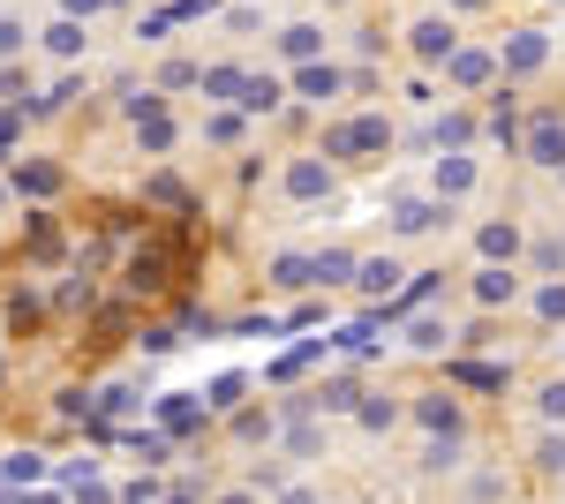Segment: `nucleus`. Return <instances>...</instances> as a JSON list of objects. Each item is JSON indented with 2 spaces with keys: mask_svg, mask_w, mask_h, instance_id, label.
Instances as JSON below:
<instances>
[{
  "mask_svg": "<svg viewBox=\"0 0 565 504\" xmlns=\"http://www.w3.org/2000/svg\"><path fill=\"white\" fill-rule=\"evenodd\" d=\"M385 143H392L385 114H362V121L332 128V136H324V151H317V159H324V167H332V159H354V151H385Z\"/></svg>",
  "mask_w": 565,
  "mask_h": 504,
  "instance_id": "f257e3e1",
  "label": "nucleus"
},
{
  "mask_svg": "<svg viewBox=\"0 0 565 504\" xmlns=\"http://www.w3.org/2000/svg\"><path fill=\"white\" fill-rule=\"evenodd\" d=\"M407 415L423 421V429H430V437H468V407H460V399H452V392H423V399H415V407H407Z\"/></svg>",
  "mask_w": 565,
  "mask_h": 504,
  "instance_id": "f03ea898",
  "label": "nucleus"
},
{
  "mask_svg": "<svg viewBox=\"0 0 565 504\" xmlns=\"http://www.w3.org/2000/svg\"><path fill=\"white\" fill-rule=\"evenodd\" d=\"M407 39H415V61H430V68H445V61L460 53V31H452L445 15H423V23H415Z\"/></svg>",
  "mask_w": 565,
  "mask_h": 504,
  "instance_id": "7ed1b4c3",
  "label": "nucleus"
},
{
  "mask_svg": "<svg viewBox=\"0 0 565 504\" xmlns=\"http://www.w3.org/2000/svg\"><path fill=\"white\" fill-rule=\"evenodd\" d=\"M527 159H535V167H565V114H535V128H527Z\"/></svg>",
  "mask_w": 565,
  "mask_h": 504,
  "instance_id": "20e7f679",
  "label": "nucleus"
},
{
  "mask_svg": "<svg viewBox=\"0 0 565 504\" xmlns=\"http://www.w3.org/2000/svg\"><path fill=\"white\" fill-rule=\"evenodd\" d=\"M204 415H212V407H204L196 392H167V399H159V429H167V437H189Z\"/></svg>",
  "mask_w": 565,
  "mask_h": 504,
  "instance_id": "39448f33",
  "label": "nucleus"
},
{
  "mask_svg": "<svg viewBox=\"0 0 565 504\" xmlns=\"http://www.w3.org/2000/svg\"><path fill=\"white\" fill-rule=\"evenodd\" d=\"M476 301H482V309L521 301V271H513V264H482V271H476Z\"/></svg>",
  "mask_w": 565,
  "mask_h": 504,
  "instance_id": "423d86ee",
  "label": "nucleus"
},
{
  "mask_svg": "<svg viewBox=\"0 0 565 504\" xmlns=\"http://www.w3.org/2000/svg\"><path fill=\"white\" fill-rule=\"evenodd\" d=\"M324 189H332V167H324V159H295V167H287V196H295V204L324 196Z\"/></svg>",
  "mask_w": 565,
  "mask_h": 504,
  "instance_id": "0eeeda50",
  "label": "nucleus"
},
{
  "mask_svg": "<svg viewBox=\"0 0 565 504\" xmlns=\"http://www.w3.org/2000/svg\"><path fill=\"white\" fill-rule=\"evenodd\" d=\"M399 279H407L399 256H362V264H354V287H362V294H392Z\"/></svg>",
  "mask_w": 565,
  "mask_h": 504,
  "instance_id": "6e6552de",
  "label": "nucleus"
},
{
  "mask_svg": "<svg viewBox=\"0 0 565 504\" xmlns=\"http://www.w3.org/2000/svg\"><path fill=\"white\" fill-rule=\"evenodd\" d=\"M543 53H551V45H543V31H521V39H513L505 53H498V68H513V76H527V68H543Z\"/></svg>",
  "mask_w": 565,
  "mask_h": 504,
  "instance_id": "1a4fd4ad",
  "label": "nucleus"
},
{
  "mask_svg": "<svg viewBox=\"0 0 565 504\" xmlns=\"http://www.w3.org/2000/svg\"><path fill=\"white\" fill-rule=\"evenodd\" d=\"M271 287H287V294L317 287V256H271Z\"/></svg>",
  "mask_w": 565,
  "mask_h": 504,
  "instance_id": "9d476101",
  "label": "nucleus"
},
{
  "mask_svg": "<svg viewBox=\"0 0 565 504\" xmlns=\"http://www.w3.org/2000/svg\"><path fill=\"white\" fill-rule=\"evenodd\" d=\"M527 467H535V474H565V429H543V437L527 444Z\"/></svg>",
  "mask_w": 565,
  "mask_h": 504,
  "instance_id": "9b49d317",
  "label": "nucleus"
},
{
  "mask_svg": "<svg viewBox=\"0 0 565 504\" xmlns=\"http://www.w3.org/2000/svg\"><path fill=\"white\" fill-rule=\"evenodd\" d=\"M535 421H543V429H565V377L535 384Z\"/></svg>",
  "mask_w": 565,
  "mask_h": 504,
  "instance_id": "f8f14e48",
  "label": "nucleus"
},
{
  "mask_svg": "<svg viewBox=\"0 0 565 504\" xmlns=\"http://www.w3.org/2000/svg\"><path fill=\"white\" fill-rule=\"evenodd\" d=\"M354 421H362V429H370V437H385L392 421H399V407H392L385 392H362V407H354Z\"/></svg>",
  "mask_w": 565,
  "mask_h": 504,
  "instance_id": "ddd939ff",
  "label": "nucleus"
},
{
  "mask_svg": "<svg viewBox=\"0 0 565 504\" xmlns=\"http://www.w3.org/2000/svg\"><path fill=\"white\" fill-rule=\"evenodd\" d=\"M445 76H452V84H490V76H498V61H490V53H452V61H445Z\"/></svg>",
  "mask_w": 565,
  "mask_h": 504,
  "instance_id": "4468645a",
  "label": "nucleus"
},
{
  "mask_svg": "<svg viewBox=\"0 0 565 504\" xmlns=\"http://www.w3.org/2000/svg\"><path fill=\"white\" fill-rule=\"evenodd\" d=\"M476 189V159H437V196H468Z\"/></svg>",
  "mask_w": 565,
  "mask_h": 504,
  "instance_id": "2eb2a0df",
  "label": "nucleus"
},
{
  "mask_svg": "<svg viewBox=\"0 0 565 504\" xmlns=\"http://www.w3.org/2000/svg\"><path fill=\"white\" fill-rule=\"evenodd\" d=\"M340 84H348L340 68H302V76H295V90H302V98H317V106H324V98H340Z\"/></svg>",
  "mask_w": 565,
  "mask_h": 504,
  "instance_id": "dca6fc26",
  "label": "nucleus"
},
{
  "mask_svg": "<svg viewBox=\"0 0 565 504\" xmlns=\"http://www.w3.org/2000/svg\"><path fill=\"white\" fill-rule=\"evenodd\" d=\"M317 45H324V31H317V23H287V31H279V53H287V61H309Z\"/></svg>",
  "mask_w": 565,
  "mask_h": 504,
  "instance_id": "f3484780",
  "label": "nucleus"
},
{
  "mask_svg": "<svg viewBox=\"0 0 565 504\" xmlns=\"http://www.w3.org/2000/svg\"><path fill=\"white\" fill-rule=\"evenodd\" d=\"M482 256H490V264H498V256L513 264V256H521V226H513V218H505V226H482Z\"/></svg>",
  "mask_w": 565,
  "mask_h": 504,
  "instance_id": "a211bd4d",
  "label": "nucleus"
},
{
  "mask_svg": "<svg viewBox=\"0 0 565 504\" xmlns=\"http://www.w3.org/2000/svg\"><path fill=\"white\" fill-rule=\"evenodd\" d=\"M242 392H249V377H242V369H226V377L212 384V399H204V407H212V415H234V407H242Z\"/></svg>",
  "mask_w": 565,
  "mask_h": 504,
  "instance_id": "6ab92c4d",
  "label": "nucleus"
},
{
  "mask_svg": "<svg viewBox=\"0 0 565 504\" xmlns=\"http://www.w3.org/2000/svg\"><path fill=\"white\" fill-rule=\"evenodd\" d=\"M527 309H535V317H543V324H565V279H543V287H535V301H527Z\"/></svg>",
  "mask_w": 565,
  "mask_h": 504,
  "instance_id": "aec40b11",
  "label": "nucleus"
},
{
  "mask_svg": "<svg viewBox=\"0 0 565 504\" xmlns=\"http://www.w3.org/2000/svg\"><path fill=\"white\" fill-rule=\"evenodd\" d=\"M45 45H53L61 61H76V53H84V23H76V15H61V23L45 31Z\"/></svg>",
  "mask_w": 565,
  "mask_h": 504,
  "instance_id": "412c9836",
  "label": "nucleus"
},
{
  "mask_svg": "<svg viewBox=\"0 0 565 504\" xmlns=\"http://www.w3.org/2000/svg\"><path fill=\"white\" fill-rule=\"evenodd\" d=\"M242 106H249V114H271V106H279V84H271V76H242Z\"/></svg>",
  "mask_w": 565,
  "mask_h": 504,
  "instance_id": "4be33fe9",
  "label": "nucleus"
},
{
  "mask_svg": "<svg viewBox=\"0 0 565 504\" xmlns=\"http://www.w3.org/2000/svg\"><path fill=\"white\" fill-rule=\"evenodd\" d=\"M460 452H468V437H430L423 467H430V474H445V467H460Z\"/></svg>",
  "mask_w": 565,
  "mask_h": 504,
  "instance_id": "5701e85b",
  "label": "nucleus"
},
{
  "mask_svg": "<svg viewBox=\"0 0 565 504\" xmlns=\"http://www.w3.org/2000/svg\"><path fill=\"white\" fill-rule=\"evenodd\" d=\"M407 346H415V354H437V346H452V324H437V317H423V324L407 332Z\"/></svg>",
  "mask_w": 565,
  "mask_h": 504,
  "instance_id": "b1692460",
  "label": "nucleus"
},
{
  "mask_svg": "<svg viewBox=\"0 0 565 504\" xmlns=\"http://www.w3.org/2000/svg\"><path fill=\"white\" fill-rule=\"evenodd\" d=\"M437 218H445L437 204H399V211H392V226H399V234H423V226H437Z\"/></svg>",
  "mask_w": 565,
  "mask_h": 504,
  "instance_id": "393cba45",
  "label": "nucleus"
},
{
  "mask_svg": "<svg viewBox=\"0 0 565 504\" xmlns=\"http://www.w3.org/2000/svg\"><path fill=\"white\" fill-rule=\"evenodd\" d=\"M340 279H354V256H317V287H340Z\"/></svg>",
  "mask_w": 565,
  "mask_h": 504,
  "instance_id": "a878e982",
  "label": "nucleus"
},
{
  "mask_svg": "<svg viewBox=\"0 0 565 504\" xmlns=\"http://www.w3.org/2000/svg\"><path fill=\"white\" fill-rule=\"evenodd\" d=\"M15 189H31V196H53V189H61V173H53V167H31V173H15Z\"/></svg>",
  "mask_w": 565,
  "mask_h": 504,
  "instance_id": "bb28decb",
  "label": "nucleus"
},
{
  "mask_svg": "<svg viewBox=\"0 0 565 504\" xmlns=\"http://www.w3.org/2000/svg\"><path fill=\"white\" fill-rule=\"evenodd\" d=\"M0 474H15V482H39V474H45V460H39V452H15V460L0 467Z\"/></svg>",
  "mask_w": 565,
  "mask_h": 504,
  "instance_id": "cd10ccee",
  "label": "nucleus"
},
{
  "mask_svg": "<svg viewBox=\"0 0 565 504\" xmlns=\"http://www.w3.org/2000/svg\"><path fill=\"white\" fill-rule=\"evenodd\" d=\"M234 437H242V444H257V437H271V415H234Z\"/></svg>",
  "mask_w": 565,
  "mask_h": 504,
  "instance_id": "c85d7f7f",
  "label": "nucleus"
},
{
  "mask_svg": "<svg viewBox=\"0 0 565 504\" xmlns=\"http://www.w3.org/2000/svg\"><path fill=\"white\" fill-rule=\"evenodd\" d=\"M136 452H143V467H167V452H174V437H136Z\"/></svg>",
  "mask_w": 565,
  "mask_h": 504,
  "instance_id": "c756f323",
  "label": "nucleus"
},
{
  "mask_svg": "<svg viewBox=\"0 0 565 504\" xmlns=\"http://www.w3.org/2000/svg\"><path fill=\"white\" fill-rule=\"evenodd\" d=\"M468 136H476V121H468V114H452V121H437V143H468Z\"/></svg>",
  "mask_w": 565,
  "mask_h": 504,
  "instance_id": "7c9ffc66",
  "label": "nucleus"
},
{
  "mask_svg": "<svg viewBox=\"0 0 565 504\" xmlns=\"http://www.w3.org/2000/svg\"><path fill=\"white\" fill-rule=\"evenodd\" d=\"M287 452H295V460H309V452H317V429H309V421H295V429H287Z\"/></svg>",
  "mask_w": 565,
  "mask_h": 504,
  "instance_id": "2f4dec72",
  "label": "nucleus"
},
{
  "mask_svg": "<svg viewBox=\"0 0 565 504\" xmlns=\"http://www.w3.org/2000/svg\"><path fill=\"white\" fill-rule=\"evenodd\" d=\"M76 504H121V497H114L106 482H90V474H84V482H76Z\"/></svg>",
  "mask_w": 565,
  "mask_h": 504,
  "instance_id": "473e14b6",
  "label": "nucleus"
},
{
  "mask_svg": "<svg viewBox=\"0 0 565 504\" xmlns=\"http://www.w3.org/2000/svg\"><path fill=\"white\" fill-rule=\"evenodd\" d=\"M204 90H212V98H226V90H242V76H234V68H212V76H204Z\"/></svg>",
  "mask_w": 565,
  "mask_h": 504,
  "instance_id": "72a5a7b5",
  "label": "nucleus"
},
{
  "mask_svg": "<svg viewBox=\"0 0 565 504\" xmlns=\"http://www.w3.org/2000/svg\"><path fill=\"white\" fill-rule=\"evenodd\" d=\"M8 53H23V23H8V15H0V61H8Z\"/></svg>",
  "mask_w": 565,
  "mask_h": 504,
  "instance_id": "f704fd0d",
  "label": "nucleus"
},
{
  "mask_svg": "<svg viewBox=\"0 0 565 504\" xmlns=\"http://www.w3.org/2000/svg\"><path fill=\"white\" fill-rule=\"evenodd\" d=\"M98 8H114V0H68V15H98Z\"/></svg>",
  "mask_w": 565,
  "mask_h": 504,
  "instance_id": "c9c22d12",
  "label": "nucleus"
},
{
  "mask_svg": "<svg viewBox=\"0 0 565 504\" xmlns=\"http://www.w3.org/2000/svg\"><path fill=\"white\" fill-rule=\"evenodd\" d=\"M218 504H264V497H257V490H226Z\"/></svg>",
  "mask_w": 565,
  "mask_h": 504,
  "instance_id": "e433bc0d",
  "label": "nucleus"
},
{
  "mask_svg": "<svg viewBox=\"0 0 565 504\" xmlns=\"http://www.w3.org/2000/svg\"><path fill=\"white\" fill-rule=\"evenodd\" d=\"M279 504H309V497H302V490H295V497H279Z\"/></svg>",
  "mask_w": 565,
  "mask_h": 504,
  "instance_id": "4c0bfd02",
  "label": "nucleus"
},
{
  "mask_svg": "<svg viewBox=\"0 0 565 504\" xmlns=\"http://www.w3.org/2000/svg\"><path fill=\"white\" fill-rule=\"evenodd\" d=\"M452 8H482V0H452Z\"/></svg>",
  "mask_w": 565,
  "mask_h": 504,
  "instance_id": "58836bf2",
  "label": "nucleus"
},
{
  "mask_svg": "<svg viewBox=\"0 0 565 504\" xmlns=\"http://www.w3.org/2000/svg\"><path fill=\"white\" fill-rule=\"evenodd\" d=\"M0 377H8V369H0Z\"/></svg>",
  "mask_w": 565,
  "mask_h": 504,
  "instance_id": "ea45409f",
  "label": "nucleus"
}]
</instances>
